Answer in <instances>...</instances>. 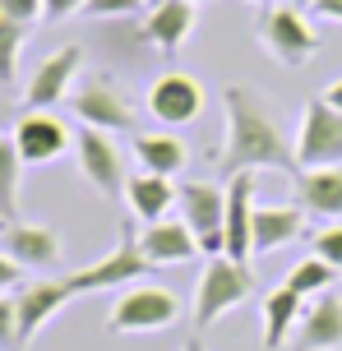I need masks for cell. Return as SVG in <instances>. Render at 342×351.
I'll use <instances>...</instances> for the list:
<instances>
[{
  "label": "cell",
  "instance_id": "obj_30",
  "mask_svg": "<svg viewBox=\"0 0 342 351\" xmlns=\"http://www.w3.org/2000/svg\"><path fill=\"white\" fill-rule=\"evenodd\" d=\"M0 14L10 19V23H37L42 19V0H0Z\"/></svg>",
  "mask_w": 342,
  "mask_h": 351
},
{
  "label": "cell",
  "instance_id": "obj_7",
  "mask_svg": "<svg viewBox=\"0 0 342 351\" xmlns=\"http://www.w3.org/2000/svg\"><path fill=\"white\" fill-rule=\"evenodd\" d=\"M74 153H79V171L102 199H121L125 194V162H121V148H116V134L107 130H93L84 125L79 139H74Z\"/></svg>",
  "mask_w": 342,
  "mask_h": 351
},
{
  "label": "cell",
  "instance_id": "obj_10",
  "mask_svg": "<svg viewBox=\"0 0 342 351\" xmlns=\"http://www.w3.org/2000/svg\"><path fill=\"white\" fill-rule=\"evenodd\" d=\"M79 65H84V51H79V47H60V51L47 56V60L33 70L28 88H23L28 111H47V106L65 102L70 88H74V79H79Z\"/></svg>",
  "mask_w": 342,
  "mask_h": 351
},
{
  "label": "cell",
  "instance_id": "obj_27",
  "mask_svg": "<svg viewBox=\"0 0 342 351\" xmlns=\"http://www.w3.org/2000/svg\"><path fill=\"white\" fill-rule=\"evenodd\" d=\"M139 10H144V0H84V14L93 19H125Z\"/></svg>",
  "mask_w": 342,
  "mask_h": 351
},
{
  "label": "cell",
  "instance_id": "obj_31",
  "mask_svg": "<svg viewBox=\"0 0 342 351\" xmlns=\"http://www.w3.org/2000/svg\"><path fill=\"white\" fill-rule=\"evenodd\" d=\"M23 282V263L10 259L5 250H0V291H10V287H19Z\"/></svg>",
  "mask_w": 342,
  "mask_h": 351
},
{
  "label": "cell",
  "instance_id": "obj_26",
  "mask_svg": "<svg viewBox=\"0 0 342 351\" xmlns=\"http://www.w3.org/2000/svg\"><path fill=\"white\" fill-rule=\"evenodd\" d=\"M23 37H28V28H23V23H10V19H0V84H14Z\"/></svg>",
  "mask_w": 342,
  "mask_h": 351
},
{
  "label": "cell",
  "instance_id": "obj_23",
  "mask_svg": "<svg viewBox=\"0 0 342 351\" xmlns=\"http://www.w3.org/2000/svg\"><path fill=\"white\" fill-rule=\"evenodd\" d=\"M134 158H139L144 171L167 176V180H171V176L185 167L190 153H185V143H180L176 134H139V139H134Z\"/></svg>",
  "mask_w": 342,
  "mask_h": 351
},
{
  "label": "cell",
  "instance_id": "obj_32",
  "mask_svg": "<svg viewBox=\"0 0 342 351\" xmlns=\"http://www.w3.org/2000/svg\"><path fill=\"white\" fill-rule=\"evenodd\" d=\"M84 10V0H42V19H70Z\"/></svg>",
  "mask_w": 342,
  "mask_h": 351
},
{
  "label": "cell",
  "instance_id": "obj_29",
  "mask_svg": "<svg viewBox=\"0 0 342 351\" xmlns=\"http://www.w3.org/2000/svg\"><path fill=\"white\" fill-rule=\"evenodd\" d=\"M0 351H19V310H14V296H0Z\"/></svg>",
  "mask_w": 342,
  "mask_h": 351
},
{
  "label": "cell",
  "instance_id": "obj_16",
  "mask_svg": "<svg viewBox=\"0 0 342 351\" xmlns=\"http://www.w3.org/2000/svg\"><path fill=\"white\" fill-rule=\"evenodd\" d=\"M0 250L23 268H51L60 263V236L47 222H10L0 227Z\"/></svg>",
  "mask_w": 342,
  "mask_h": 351
},
{
  "label": "cell",
  "instance_id": "obj_38",
  "mask_svg": "<svg viewBox=\"0 0 342 351\" xmlns=\"http://www.w3.org/2000/svg\"><path fill=\"white\" fill-rule=\"evenodd\" d=\"M245 5H269V0H245Z\"/></svg>",
  "mask_w": 342,
  "mask_h": 351
},
{
  "label": "cell",
  "instance_id": "obj_6",
  "mask_svg": "<svg viewBox=\"0 0 342 351\" xmlns=\"http://www.w3.org/2000/svg\"><path fill=\"white\" fill-rule=\"evenodd\" d=\"M342 162V111L315 97L306 102V116H301V130H296V167L310 171V167H338Z\"/></svg>",
  "mask_w": 342,
  "mask_h": 351
},
{
  "label": "cell",
  "instance_id": "obj_18",
  "mask_svg": "<svg viewBox=\"0 0 342 351\" xmlns=\"http://www.w3.org/2000/svg\"><path fill=\"white\" fill-rule=\"evenodd\" d=\"M199 23V5L195 0H167V5H158V10H148L144 19V42L148 47H158V51H180L185 42H190V33H195Z\"/></svg>",
  "mask_w": 342,
  "mask_h": 351
},
{
  "label": "cell",
  "instance_id": "obj_20",
  "mask_svg": "<svg viewBox=\"0 0 342 351\" xmlns=\"http://www.w3.org/2000/svg\"><path fill=\"white\" fill-rule=\"evenodd\" d=\"M250 222H254V171L227 180V259H250Z\"/></svg>",
  "mask_w": 342,
  "mask_h": 351
},
{
  "label": "cell",
  "instance_id": "obj_40",
  "mask_svg": "<svg viewBox=\"0 0 342 351\" xmlns=\"http://www.w3.org/2000/svg\"><path fill=\"white\" fill-rule=\"evenodd\" d=\"M0 19H5V14H0Z\"/></svg>",
  "mask_w": 342,
  "mask_h": 351
},
{
  "label": "cell",
  "instance_id": "obj_19",
  "mask_svg": "<svg viewBox=\"0 0 342 351\" xmlns=\"http://www.w3.org/2000/svg\"><path fill=\"white\" fill-rule=\"evenodd\" d=\"M139 250H144V259L153 263V268H176V263H190L195 254H204L195 241V231L185 227V222H171V217H162V222H153V227H144V236H139Z\"/></svg>",
  "mask_w": 342,
  "mask_h": 351
},
{
  "label": "cell",
  "instance_id": "obj_25",
  "mask_svg": "<svg viewBox=\"0 0 342 351\" xmlns=\"http://www.w3.org/2000/svg\"><path fill=\"white\" fill-rule=\"evenodd\" d=\"M333 282H338V268L324 263L319 254H310V259L291 263V273H287L282 287H291L296 296H319V291H333Z\"/></svg>",
  "mask_w": 342,
  "mask_h": 351
},
{
  "label": "cell",
  "instance_id": "obj_36",
  "mask_svg": "<svg viewBox=\"0 0 342 351\" xmlns=\"http://www.w3.org/2000/svg\"><path fill=\"white\" fill-rule=\"evenodd\" d=\"M282 5H291V10H310L315 0H282Z\"/></svg>",
  "mask_w": 342,
  "mask_h": 351
},
{
  "label": "cell",
  "instance_id": "obj_12",
  "mask_svg": "<svg viewBox=\"0 0 342 351\" xmlns=\"http://www.w3.org/2000/svg\"><path fill=\"white\" fill-rule=\"evenodd\" d=\"M74 300V287L65 278H51V282H33V287H23L14 296V310H19V351L28 347L47 324H51L65 305Z\"/></svg>",
  "mask_w": 342,
  "mask_h": 351
},
{
  "label": "cell",
  "instance_id": "obj_9",
  "mask_svg": "<svg viewBox=\"0 0 342 351\" xmlns=\"http://www.w3.org/2000/svg\"><path fill=\"white\" fill-rule=\"evenodd\" d=\"M259 42H264L282 65H306L310 56L319 51V33L310 28L306 10H291V5L269 10V19L259 23Z\"/></svg>",
  "mask_w": 342,
  "mask_h": 351
},
{
  "label": "cell",
  "instance_id": "obj_11",
  "mask_svg": "<svg viewBox=\"0 0 342 351\" xmlns=\"http://www.w3.org/2000/svg\"><path fill=\"white\" fill-rule=\"evenodd\" d=\"M148 111H153V121H162V125H190L199 121V111H204V84H199L195 74H162L158 84L148 88Z\"/></svg>",
  "mask_w": 342,
  "mask_h": 351
},
{
  "label": "cell",
  "instance_id": "obj_5",
  "mask_svg": "<svg viewBox=\"0 0 342 351\" xmlns=\"http://www.w3.org/2000/svg\"><path fill=\"white\" fill-rule=\"evenodd\" d=\"M180 222L195 231L199 250L217 259V254H227V190L222 185H208V180H190V185H180Z\"/></svg>",
  "mask_w": 342,
  "mask_h": 351
},
{
  "label": "cell",
  "instance_id": "obj_22",
  "mask_svg": "<svg viewBox=\"0 0 342 351\" xmlns=\"http://www.w3.org/2000/svg\"><path fill=\"white\" fill-rule=\"evenodd\" d=\"M301 300L291 287H273L264 291V305H259V324H264V351H282L301 324Z\"/></svg>",
  "mask_w": 342,
  "mask_h": 351
},
{
  "label": "cell",
  "instance_id": "obj_17",
  "mask_svg": "<svg viewBox=\"0 0 342 351\" xmlns=\"http://www.w3.org/2000/svg\"><path fill=\"white\" fill-rule=\"evenodd\" d=\"M296 185V204L306 208V217H324V222H338L342 217V162L338 167H310V171L291 176Z\"/></svg>",
  "mask_w": 342,
  "mask_h": 351
},
{
  "label": "cell",
  "instance_id": "obj_34",
  "mask_svg": "<svg viewBox=\"0 0 342 351\" xmlns=\"http://www.w3.org/2000/svg\"><path fill=\"white\" fill-rule=\"evenodd\" d=\"M324 102L333 106V111H342V79H338V84H328V88H324Z\"/></svg>",
  "mask_w": 342,
  "mask_h": 351
},
{
  "label": "cell",
  "instance_id": "obj_2",
  "mask_svg": "<svg viewBox=\"0 0 342 351\" xmlns=\"http://www.w3.org/2000/svg\"><path fill=\"white\" fill-rule=\"evenodd\" d=\"M254 291H259V287H254V278H250V268H245V263L227 259V254L208 259L204 278H199V291H195V328H199V333H204V328H213L222 315L241 310Z\"/></svg>",
  "mask_w": 342,
  "mask_h": 351
},
{
  "label": "cell",
  "instance_id": "obj_24",
  "mask_svg": "<svg viewBox=\"0 0 342 351\" xmlns=\"http://www.w3.org/2000/svg\"><path fill=\"white\" fill-rule=\"evenodd\" d=\"M19 180H23V158L14 148V134H0V227L19 222Z\"/></svg>",
  "mask_w": 342,
  "mask_h": 351
},
{
  "label": "cell",
  "instance_id": "obj_37",
  "mask_svg": "<svg viewBox=\"0 0 342 351\" xmlns=\"http://www.w3.org/2000/svg\"><path fill=\"white\" fill-rule=\"evenodd\" d=\"M158 5H167V0H144V10H158Z\"/></svg>",
  "mask_w": 342,
  "mask_h": 351
},
{
  "label": "cell",
  "instance_id": "obj_33",
  "mask_svg": "<svg viewBox=\"0 0 342 351\" xmlns=\"http://www.w3.org/2000/svg\"><path fill=\"white\" fill-rule=\"evenodd\" d=\"M310 14L328 19V23H342V0H315V5H310Z\"/></svg>",
  "mask_w": 342,
  "mask_h": 351
},
{
  "label": "cell",
  "instance_id": "obj_21",
  "mask_svg": "<svg viewBox=\"0 0 342 351\" xmlns=\"http://www.w3.org/2000/svg\"><path fill=\"white\" fill-rule=\"evenodd\" d=\"M180 199V190L167 180V176H153V171H139L125 180V204L130 213H134V222H162L167 213H171V204Z\"/></svg>",
  "mask_w": 342,
  "mask_h": 351
},
{
  "label": "cell",
  "instance_id": "obj_8",
  "mask_svg": "<svg viewBox=\"0 0 342 351\" xmlns=\"http://www.w3.org/2000/svg\"><path fill=\"white\" fill-rule=\"evenodd\" d=\"M70 106L79 125H93V130H107V134H125L134 130V106L111 79H88L70 93Z\"/></svg>",
  "mask_w": 342,
  "mask_h": 351
},
{
  "label": "cell",
  "instance_id": "obj_1",
  "mask_svg": "<svg viewBox=\"0 0 342 351\" xmlns=\"http://www.w3.org/2000/svg\"><path fill=\"white\" fill-rule=\"evenodd\" d=\"M222 153H217V171L241 176V171H287L296 176V143H287L282 125L273 116V106L245 84H232L222 97Z\"/></svg>",
  "mask_w": 342,
  "mask_h": 351
},
{
  "label": "cell",
  "instance_id": "obj_4",
  "mask_svg": "<svg viewBox=\"0 0 342 351\" xmlns=\"http://www.w3.org/2000/svg\"><path fill=\"white\" fill-rule=\"evenodd\" d=\"M144 273H153V263L144 259L139 236H134V227L125 222V227H121V241H116V250H111V254L93 259L88 268L70 273L65 282L74 287V296H84V291H116V287H134Z\"/></svg>",
  "mask_w": 342,
  "mask_h": 351
},
{
  "label": "cell",
  "instance_id": "obj_28",
  "mask_svg": "<svg viewBox=\"0 0 342 351\" xmlns=\"http://www.w3.org/2000/svg\"><path fill=\"white\" fill-rule=\"evenodd\" d=\"M315 254L342 273V222H333V227H324L319 236H315Z\"/></svg>",
  "mask_w": 342,
  "mask_h": 351
},
{
  "label": "cell",
  "instance_id": "obj_14",
  "mask_svg": "<svg viewBox=\"0 0 342 351\" xmlns=\"http://www.w3.org/2000/svg\"><path fill=\"white\" fill-rule=\"evenodd\" d=\"M306 236V208L301 204H254L250 222V259H264L273 250Z\"/></svg>",
  "mask_w": 342,
  "mask_h": 351
},
{
  "label": "cell",
  "instance_id": "obj_35",
  "mask_svg": "<svg viewBox=\"0 0 342 351\" xmlns=\"http://www.w3.org/2000/svg\"><path fill=\"white\" fill-rule=\"evenodd\" d=\"M180 351H208V347H204V337L195 333V337H185V347H180Z\"/></svg>",
  "mask_w": 342,
  "mask_h": 351
},
{
  "label": "cell",
  "instance_id": "obj_13",
  "mask_svg": "<svg viewBox=\"0 0 342 351\" xmlns=\"http://www.w3.org/2000/svg\"><path fill=\"white\" fill-rule=\"evenodd\" d=\"M14 148H19V158H23V167H51L56 158H65L74 148V139L56 116L28 111V116L14 125Z\"/></svg>",
  "mask_w": 342,
  "mask_h": 351
},
{
  "label": "cell",
  "instance_id": "obj_15",
  "mask_svg": "<svg viewBox=\"0 0 342 351\" xmlns=\"http://www.w3.org/2000/svg\"><path fill=\"white\" fill-rule=\"evenodd\" d=\"M296 351H342V296L319 291L310 310H301V324L291 333Z\"/></svg>",
  "mask_w": 342,
  "mask_h": 351
},
{
  "label": "cell",
  "instance_id": "obj_3",
  "mask_svg": "<svg viewBox=\"0 0 342 351\" xmlns=\"http://www.w3.org/2000/svg\"><path fill=\"white\" fill-rule=\"evenodd\" d=\"M180 319V300L176 291H167L158 282H148V287H130L121 291V300L111 305L107 315V328L121 337H144V333H162Z\"/></svg>",
  "mask_w": 342,
  "mask_h": 351
},
{
  "label": "cell",
  "instance_id": "obj_39",
  "mask_svg": "<svg viewBox=\"0 0 342 351\" xmlns=\"http://www.w3.org/2000/svg\"><path fill=\"white\" fill-rule=\"evenodd\" d=\"M195 5H204V0H195Z\"/></svg>",
  "mask_w": 342,
  "mask_h": 351
}]
</instances>
